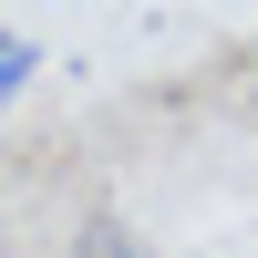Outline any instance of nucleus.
Listing matches in <instances>:
<instances>
[{
  "instance_id": "f257e3e1",
  "label": "nucleus",
  "mask_w": 258,
  "mask_h": 258,
  "mask_svg": "<svg viewBox=\"0 0 258 258\" xmlns=\"http://www.w3.org/2000/svg\"><path fill=\"white\" fill-rule=\"evenodd\" d=\"M73 258H145V238H135V227H114V217H93Z\"/></svg>"
},
{
  "instance_id": "f03ea898",
  "label": "nucleus",
  "mask_w": 258,
  "mask_h": 258,
  "mask_svg": "<svg viewBox=\"0 0 258 258\" xmlns=\"http://www.w3.org/2000/svg\"><path fill=\"white\" fill-rule=\"evenodd\" d=\"M31 73H41V52H31V41H0V103H11Z\"/></svg>"
}]
</instances>
